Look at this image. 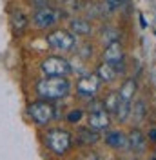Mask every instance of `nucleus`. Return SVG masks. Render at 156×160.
I'll use <instances>...</instances> for the list:
<instances>
[{"label":"nucleus","mask_w":156,"mask_h":160,"mask_svg":"<svg viewBox=\"0 0 156 160\" xmlns=\"http://www.w3.org/2000/svg\"><path fill=\"white\" fill-rule=\"evenodd\" d=\"M69 82L66 77H46L44 80H40L37 84V93L44 100H60L69 95Z\"/></svg>","instance_id":"nucleus-1"},{"label":"nucleus","mask_w":156,"mask_h":160,"mask_svg":"<svg viewBox=\"0 0 156 160\" xmlns=\"http://www.w3.org/2000/svg\"><path fill=\"white\" fill-rule=\"evenodd\" d=\"M44 138H46V146L55 155H66L73 144V135L66 129H60V128L49 129Z\"/></svg>","instance_id":"nucleus-2"},{"label":"nucleus","mask_w":156,"mask_h":160,"mask_svg":"<svg viewBox=\"0 0 156 160\" xmlns=\"http://www.w3.org/2000/svg\"><path fill=\"white\" fill-rule=\"evenodd\" d=\"M29 117L33 118L35 124H38V126H46L49 124L51 120L56 117V109H55V106L49 102V100H37V102H31L29 108Z\"/></svg>","instance_id":"nucleus-3"},{"label":"nucleus","mask_w":156,"mask_h":160,"mask_svg":"<svg viewBox=\"0 0 156 160\" xmlns=\"http://www.w3.org/2000/svg\"><path fill=\"white\" fill-rule=\"evenodd\" d=\"M40 69L46 77H66L71 73V66L62 57H47L46 60H42Z\"/></svg>","instance_id":"nucleus-4"},{"label":"nucleus","mask_w":156,"mask_h":160,"mask_svg":"<svg viewBox=\"0 0 156 160\" xmlns=\"http://www.w3.org/2000/svg\"><path fill=\"white\" fill-rule=\"evenodd\" d=\"M47 44L53 48V49L58 51H69L76 46V37L71 33V31L66 29H56L53 33L47 35Z\"/></svg>","instance_id":"nucleus-5"},{"label":"nucleus","mask_w":156,"mask_h":160,"mask_svg":"<svg viewBox=\"0 0 156 160\" xmlns=\"http://www.w3.org/2000/svg\"><path fill=\"white\" fill-rule=\"evenodd\" d=\"M100 84H102V80L98 78L96 73H89V75H85V77H82L78 80L76 91H78V95H82V97L93 98L96 95V91L100 89Z\"/></svg>","instance_id":"nucleus-6"},{"label":"nucleus","mask_w":156,"mask_h":160,"mask_svg":"<svg viewBox=\"0 0 156 160\" xmlns=\"http://www.w3.org/2000/svg\"><path fill=\"white\" fill-rule=\"evenodd\" d=\"M60 18V13L56 9H53V8H40L37 9L35 13V17H33V22H35V26L40 28V29H46V28H51V26H55Z\"/></svg>","instance_id":"nucleus-7"},{"label":"nucleus","mask_w":156,"mask_h":160,"mask_svg":"<svg viewBox=\"0 0 156 160\" xmlns=\"http://www.w3.org/2000/svg\"><path fill=\"white\" fill-rule=\"evenodd\" d=\"M111 124V117H109L107 111L98 109V111H91L87 115V128L95 131H104L109 128Z\"/></svg>","instance_id":"nucleus-8"},{"label":"nucleus","mask_w":156,"mask_h":160,"mask_svg":"<svg viewBox=\"0 0 156 160\" xmlns=\"http://www.w3.org/2000/svg\"><path fill=\"white\" fill-rule=\"evenodd\" d=\"M124 60V49H122V44L118 40H113L109 42L105 51H104V62H109V64H118Z\"/></svg>","instance_id":"nucleus-9"},{"label":"nucleus","mask_w":156,"mask_h":160,"mask_svg":"<svg viewBox=\"0 0 156 160\" xmlns=\"http://www.w3.org/2000/svg\"><path fill=\"white\" fill-rule=\"evenodd\" d=\"M96 75L100 80L104 82H113V80L118 77V71L115 68V64H109V62H102L96 68Z\"/></svg>","instance_id":"nucleus-10"},{"label":"nucleus","mask_w":156,"mask_h":160,"mask_svg":"<svg viewBox=\"0 0 156 160\" xmlns=\"http://www.w3.org/2000/svg\"><path fill=\"white\" fill-rule=\"evenodd\" d=\"M127 146L133 151H138V153L144 151V148H145V135L140 129H133L129 133V137H127Z\"/></svg>","instance_id":"nucleus-11"},{"label":"nucleus","mask_w":156,"mask_h":160,"mask_svg":"<svg viewBox=\"0 0 156 160\" xmlns=\"http://www.w3.org/2000/svg\"><path fill=\"white\" fill-rule=\"evenodd\" d=\"M105 138V144L107 146H111V148H124L127 144V137L122 133V131L118 129H113V131H107V135L104 137Z\"/></svg>","instance_id":"nucleus-12"},{"label":"nucleus","mask_w":156,"mask_h":160,"mask_svg":"<svg viewBox=\"0 0 156 160\" xmlns=\"http://www.w3.org/2000/svg\"><path fill=\"white\" fill-rule=\"evenodd\" d=\"M11 24H13L15 33H17V35H22L24 31L27 29L29 20H27V17H26L22 11H13V15H11Z\"/></svg>","instance_id":"nucleus-13"},{"label":"nucleus","mask_w":156,"mask_h":160,"mask_svg":"<svg viewBox=\"0 0 156 160\" xmlns=\"http://www.w3.org/2000/svg\"><path fill=\"white\" fill-rule=\"evenodd\" d=\"M69 29L73 35H78V37H84V35H89L91 33V26H89V22L82 18H73L69 22Z\"/></svg>","instance_id":"nucleus-14"},{"label":"nucleus","mask_w":156,"mask_h":160,"mask_svg":"<svg viewBox=\"0 0 156 160\" xmlns=\"http://www.w3.org/2000/svg\"><path fill=\"white\" fill-rule=\"evenodd\" d=\"M134 93H136V80L129 78V80L124 82L122 89L118 91V98L125 100V102H131V98H133V95H134Z\"/></svg>","instance_id":"nucleus-15"},{"label":"nucleus","mask_w":156,"mask_h":160,"mask_svg":"<svg viewBox=\"0 0 156 160\" xmlns=\"http://www.w3.org/2000/svg\"><path fill=\"white\" fill-rule=\"evenodd\" d=\"M78 144H82V146H89V144H95L98 142V131L91 129V128H85V129H80L78 131Z\"/></svg>","instance_id":"nucleus-16"},{"label":"nucleus","mask_w":156,"mask_h":160,"mask_svg":"<svg viewBox=\"0 0 156 160\" xmlns=\"http://www.w3.org/2000/svg\"><path fill=\"white\" fill-rule=\"evenodd\" d=\"M115 115L120 122L127 120V117L131 115V102H125V100H118V106L115 109Z\"/></svg>","instance_id":"nucleus-17"},{"label":"nucleus","mask_w":156,"mask_h":160,"mask_svg":"<svg viewBox=\"0 0 156 160\" xmlns=\"http://www.w3.org/2000/svg\"><path fill=\"white\" fill-rule=\"evenodd\" d=\"M118 93H109L107 97L104 98V102H102V106H104V109L107 111H111V113H115V109H116V106H118Z\"/></svg>","instance_id":"nucleus-18"},{"label":"nucleus","mask_w":156,"mask_h":160,"mask_svg":"<svg viewBox=\"0 0 156 160\" xmlns=\"http://www.w3.org/2000/svg\"><path fill=\"white\" fill-rule=\"evenodd\" d=\"M133 113H136V120H142V118H144V113H145V104H144L142 100L136 102V106H134Z\"/></svg>","instance_id":"nucleus-19"},{"label":"nucleus","mask_w":156,"mask_h":160,"mask_svg":"<svg viewBox=\"0 0 156 160\" xmlns=\"http://www.w3.org/2000/svg\"><path fill=\"white\" fill-rule=\"evenodd\" d=\"M82 115H84V113H82V109H73V111H71V113L67 115V120L71 122V124H73V122L76 124L78 120L82 118Z\"/></svg>","instance_id":"nucleus-20"},{"label":"nucleus","mask_w":156,"mask_h":160,"mask_svg":"<svg viewBox=\"0 0 156 160\" xmlns=\"http://www.w3.org/2000/svg\"><path fill=\"white\" fill-rule=\"evenodd\" d=\"M105 4H107L109 8H113V9H115V8H118V6L122 4V0H105Z\"/></svg>","instance_id":"nucleus-21"},{"label":"nucleus","mask_w":156,"mask_h":160,"mask_svg":"<svg viewBox=\"0 0 156 160\" xmlns=\"http://www.w3.org/2000/svg\"><path fill=\"white\" fill-rule=\"evenodd\" d=\"M149 138H151V140H156V129H153L151 133H149Z\"/></svg>","instance_id":"nucleus-22"},{"label":"nucleus","mask_w":156,"mask_h":160,"mask_svg":"<svg viewBox=\"0 0 156 160\" xmlns=\"http://www.w3.org/2000/svg\"><path fill=\"white\" fill-rule=\"evenodd\" d=\"M140 22H142V28H145V26H147V24H145V18H144L142 15H140Z\"/></svg>","instance_id":"nucleus-23"},{"label":"nucleus","mask_w":156,"mask_h":160,"mask_svg":"<svg viewBox=\"0 0 156 160\" xmlns=\"http://www.w3.org/2000/svg\"><path fill=\"white\" fill-rule=\"evenodd\" d=\"M153 160H156V151H154V153H153Z\"/></svg>","instance_id":"nucleus-24"}]
</instances>
